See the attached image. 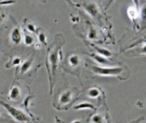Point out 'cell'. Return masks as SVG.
<instances>
[{
    "mask_svg": "<svg viewBox=\"0 0 146 123\" xmlns=\"http://www.w3.org/2000/svg\"><path fill=\"white\" fill-rule=\"evenodd\" d=\"M64 44V39L62 35H57L54 43L49 47L47 51V62H49L50 69L48 72L49 73V78H50V93H52L53 89V79L55 78L56 74V69L57 67V63L59 62L61 52V48Z\"/></svg>",
    "mask_w": 146,
    "mask_h": 123,
    "instance_id": "cell-1",
    "label": "cell"
},
{
    "mask_svg": "<svg viewBox=\"0 0 146 123\" xmlns=\"http://www.w3.org/2000/svg\"><path fill=\"white\" fill-rule=\"evenodd\" d=\"M92 72L100 76H119L123 73V68L120 67H100V66H90Z\"/></svg>",
    "mask_w": 146,
    "mask_h": 123,
    "instance_id": "cell-2",
    "label": "cell"
},
{
    "mask_svg": "<svg viewBox=\"0 0 146 123\" xmlns=\"http://www.w3.org/2000/svg\"><path fill=\"white\" fill-rule=\"evenodd\" d=\"M0 104H2V105L8 110V112L9 113V115H10L13 118H15L16 121L21 122H28V121H29V120H28V117H27L23 112H21V110H19L14 108L13 106H11V105H9V104H5V103L3 102V101H0Z\"/></svg>",
    "mask_w": 146,
    "mask_h": 123,
    "instance_id": "cell-3",
    "label": "cell"
},
{
    "mask_svg": "<svg viewBox=\"0 0 146 123\" xmlns=\"http://www.w3.org/2000/svg\"><path fill=\"white\" fill-rule=\"evenodd\" d=\"M84 9L93 18H98L99 16V15H100L99 9H98V5L95 3H86L84 5Z\"/></svg>",
    "mask_w": 146,
    "mask_h": 123,
    "instance_id": "cell-4",
    "label": "cell"
},
{
    "mask_svg": "<svg viewBox=\"0 0 146 123\" xmlns=\"http://www.w3.org/2000/svg\"><path fill=\"white\" fill-rule=\"evenodd\" d=\"M10 38H11V41L15 45H19L21 42L22 35H21V32L19 27H15L12 30L11 34H10Z\"/></svg>",
    "mask_w": 146,
    "mask_h": 123,
    "instance_id": "cell-5",
    "label": "cell"
},
{
    "mask_svg": "<svg viewBox=\"0 0 146 123\" xmlns=\"http://www.w3.org/2000/svg\"><path fill=\"white\" fill-rule=\"evenodd\" d=\"M72 100V92L71 91H65L62 93L59 98V104H68Z\"/></svg>",
    "mask_w": 146,
    "mask_h": 123,
    "instance_id": "cell-6",
    "label": "cell"
},
{
    "mask_svg": "<svg viewBox=\"0 0 146 123\" xmlns=\"http://www.w3.org/2000/svg\"><path fill=\"white\" fill-rule=\"evenodd\" d=\"M91 57L98 62V63H99V64H101V65H104V66H106V65H110L111 62H110V60H108V58H106V57H102V56H100V55H98V54H95V53H92V54H91Z\"/></svg>",
    "mask_w": 146,
    "mask_h": 123,
    "instance_id": "cell-7",
    "label": "cell"
},
{
    "mask_svg": "<svg viewBox=\"0 0 146 123\" xmlns=\"http://www.w3.org/2000/svg\"><path fill=\"white\" fill-rule=\"evenodd\" d=\"M33 57H29L27 60H26L22 64H21V69H20V71H21V74H25V73H27L29 69H30V68H31V66H32V64H33Z\"/></svg>",
    "mask_w": 146,
    "mask_h": 123,
    "instance_id": "cell-8",
    "label": "cell"
},
{
    "mask_svg": "<svg viewBox=\"0 0 146 123\" xmlns=\"http://www.w3.org/2000/svg\"><path fill=\"white\" fill-rule=\"evenodd\" d=\"M20 95H21L20 88L18 86H14L10 89V92H9V98L11 100H17L20 98Z\"/></svg>",
    "mask_w": 146,
    "mask_h": 123,
    "instance_id": "cell-9",
    "label": "cell"
},
{
    "mask_svg": "<svg viewBox=\"0 0 146 123\" xmlns=\"http://www.w3.org/2000/svg\"><path fill=\"white\" fill-rule=\"evenodd\" d=\"M94 49L97 51V54H98V55H100L102 57H104L106 58L112 57V52L110 51H109L108 49L101 48V47H98V46H94Z\"/></svg>",
    "mask_w": 146,
    "mask_h": 123,
    "instance_id": "cell-10",
    "label": "cell"
},
{
    "mask_svg": "<svg viewBox=\"0 0 146 123\" xmlns=\"http://www.w3.org/2000/svg\"><path fill=\"white\" fill-rule=\"evenodd\" d=\"M138 10L139 9H137L135 6H132V7H129L128 9H127V15L129 16V18L133 21H136L139 15H138Z\"/></svg>",
    "mask_w": 146,
    "mask_h": 123,
    "instance_id": "cell-11",
    "label": "cell"
},
{
    "mask_svg": "<svg viewBox=\"0 0 146 123\" xmlns=\"http://www.w3.org/2000/svg\"><path fill=\"white\" fill-rule=\"evenodd\" d=\"M68 62L73 68H76L80 63V58L78 55H72L68 58Z\"/></svg>",
    "mask_w": 146,
    "mask_h": 123,
    "instance_id": "cell-12",
    "label": "cell"
},
{
    "mask_svg": "<svg viewBox=\"0 0 146 123\" xmlns=\"http://www.w3.org/2000/svg\"><path fill=\"white\" fill-rule=\"evenodd\" d=\"M95 109V107L92 104H90V103H86V102H85V103H80V104H78V105H76V106H74V110H94Z\"/></svg>",
    "mask_w": 146,
    "mask_h": 123,
    "instance_id": "cell-13",
    "label": "cell"
},
{
    "mask_svg": "<svg viewBox=\"0 0 146 123\" xmlns=\"http://www.w3.org/2000/svg\"><path fill=\"white\" fill-rule=\"evenodd\" d=\"M87 95L91 98H97L100 96V90L97 87H92L88 90Z\"/></svg>",
    "mask_w": 146,
    "mask_h": 123,
    "instance_id": "cell-14",
    "label": "cell"
},
{
    "mask_svg": "<svg viewBox=\"0 0 146 123\" xmlns=\"http://www.w3.org/2000/svg\"><path fill=\"white\" fill-rule=\"evenodd\" d=\"M140 16H141V21H142V26L143 27H145L146 26V4H145L141 8L140 11Z\"/></svg>",
    "mask_w": 146,
    "mask_h": 123,
    "instance_id": "cell-15",
    "label": "cell"
},
{
    "mask_svg": "<svg viewBox=\"0 0 146 123\" xmlns=\"http://www.w3.org/2000/svg\"><path fill=\"white\" fill-rule=\"evenodd\" d=\"M24 42L27 45H32L34 43V38L30 34H26L24 36Z\"/></svg>",
    "mask_w": 146,
    "mask_h": 123,
    "instance_id": "cell-16",
    "label": "cell"
},
{
    "mask_svg": "<svg viewBox=\"0 0 146 123\" xmlns=\"http://www.w3.org/2000/svg\"><path fill=\"white\" fill-rule=\"evenodd\" d=\"M92 123H104V119L101 115H94L92 117Z\"/></svg>",
    "mask_w": 146,
    "mask_h": 123,
    "instance_id": "cell-17",
    "label": "cell"
},
{
    "mask_svg": "<svg viewBox=\"0 0 146 123\" xmlns=\"http://www.w3.org/2000/svg\"><path fill=\"white\" fill-rule=\"evenodd\" d=\"M98 37V33H97V30L94 28V27H91L90 30H89V33H88V38L91 39V40H93V39H96Z\"/></svg>",
    "mask_w": 146,
    "mask_h": 123,
    "instance_id": "cell-18",
    "label": "cell"
},
{
    "mask_svg": "<svg viewBox=\"0 0 146 123\" xmlns=\"http://www.w3.org/2000/svg\"><path fill=\"white\" fill-rule=\"evenodd\" d=\"M21 58L16 57H14V58H13V61H12V62H9L8 64H6V65H5V67H6V68H10V67H12V66L21 64Z\"/></svg>",
    "mask_w": 146,
    "mask_h": 123,
    "instance_id": "cell-19",
    "label": "cell"
},
{
    "mask_svg": "<svg viewBox=\"0 0 146 123\" xmlns=\"http://www.w3.org/2000/svg\"><path fill=\"white\" fill-rule=\"evenodd\" d=\"M38 40L41 44H43L44 45H47V43H46V35L43 33H39L38 35Z\"/></svg>",
    "mask_w": 146,
    "mask_h": 123,
    "instance_id": "cell-20",
    "label": "cell"
},
{
    "mask_svg": "<svg viewBox=\"0 0 146 123\" xmlns=\"http://www.w3.org/2000/svg\"><path fill=\"white\" fill-rule=\"evenodd\" d=\"M136 54H138V55H146V43L144 44L140 48L136 50Z\"/></svg>",
    "mask_w": 146,
    "mask_h": 123,
    "instance_id": "cell-21",
    "label": "cell"
},
{
    "mask_svg": "<svg viewBox=\"0 0 146 123\" xmlns=\"http://www.w3.org/2000/svg\"><path fill=\"white\" fill-rule=\"evenodd\" d=\"M27 30L30 31L31 33H35L37 31L36 27H35V25L33 23H28L27 26Z\"/></svg>",
    "mask_w": 146,
    "mask_h": 123,
    "instance_id": "cell-22",
    "label": "cell"
},
{
    "mask_svg": "<svg viewBox=\"0 0 146 123\" xmlns=\"http://www.w3.org/2000/svg\"><path fill=\"white\" fill-rule=\"evenodd\" d=\"M146 42V36H145L144 38H142L141 39H139V41H137L136 43H134V44H133L128 49H131V48H133V46H136V45H139V44H143V43H145Z\"/></svg>",
    "mask_w": 146,
    "mask_h": 123,
    "instance_id": "cell-23",
    "label": "cell"
},
{
    "mask_svg": "<svg viewBox=\"0 0 146 123\" xmlns=\"http://www.w3.org/2000/svg\"><path fill=\"white\" fill-rule=\"evenodd\" d=\"M15 3V0H3L0 3V4H3V5H6V4H9V3Z\"/></svg>",
    "mask_w": 146,
    "mask_h": 123,
    "instance_id": "cell-24",
    "label": "cell"
},
{
    "mask_svg": "<svg viewBox=\"0 0 146 123\" xmlns=\"http://www.w3.org/2000/svg\"><path fill=\"white\" fill-rule=\"evenodd\" d=\"M113 2H115V0H108V2H107V4H106V6H105V9H107L110 5H111V3H113Z\"/></svg>",
    "mask_w": 146,
    "mask_h": 123,
    "instance_id": "cell-25",
    "label": "cell"
},
{
    "mask_svg": "<svg viewBox=\"0 0 146 123\" xmlns=\"http://www.w3.org/2000/svg\"><path fill=\"white\" fill-rule=\"evenodd\" d=\"M134 1V3H135V7L137 8V9H139V0H133Z\"/></svg>",
    "mask_w": 146,
    "mask_h": 123,
    "instance_id": "cell-26",
    "label": "cell"
},
{
    "mask_svg": "<svg viewBox=\"0 0 146 123\" xmlns=\"http://www.w3.org/2000/svg\"><path fill=\"white\" fill-rule=\"evenodd\" d=\"M3 18H4V15L3 14H0V23L3 21Z\"/></svg>",
    "mask_w": 146,
    "mask_h": 123,
    "instance_id": "cell-27",
    "label": "cell"
},
{
    "mask_svg": "<svg viewBox=\"0 0 146 123\" xmlns=\"http://www.w3.org/2000/svg\"><path fill=\"white\" fill-rule=\"evenodd\" d=\"M143 119H144V118H141V119H139V120H137V121H134L133 122H132V123H138V122H140L141 120H143Z\"/></svg>",
    "mask_w": 146,
    "mask_h": 123,
    "instance_id": "cell-28",
    "label": "cell"
},
{
    "mask_svg": "<svg viewBox=\"0 0 146 123\" xmlns=\"http://www.w3.org/2000/svg\"><path fill=\"white\" fill-rule=\"evenodd\" d=\"M0 115H1V111H0Z\"/></svg>",
    "mask_w": 146,
    "mask_h": 123,
    "instance_id": "cell-29",
    "label": "cell"
}]
</instances>
